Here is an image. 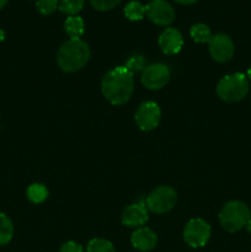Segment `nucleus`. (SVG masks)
Segmentation results:
<instances>
[{
    "mask_svg": "<svg viewBox=\"0 0 251 252\" xmlns=\"http://www.w3.org/2000/svg\"><path fill=\"white\" fill-rule=\"evenodd\" d=\"M84 2V0H59L58 9L68 16H74L83 10Z\"/></svg>",
    "mask_w": 251,
    "mask_h": 252,
    "instance_id": "19",
    "label": "nucleus"
},
{
    "mask_svg": "<svg viewBox=\"0 0 251 252\" xmlns=\"http://www.w3.org/2000/svg\"><path fill=\"white\" fill-rule=\"evenodd\" d=\"M91 6L98 11H108L117 6L122 0H89Z\"/></svg>",
    "mask_w": 251,
    "mask_h": 252,
    "instance_id": "23",
    "label": "nucleus"
},
{
    "mask_svg": "<svg viewBox=\"0 0 251 252\" xmlns=\"http://www.w3.org/2000/svg\"><path fill=\"white\" fill-rule=\"evenodd\" d=\"M176 2H179V4L181 5H191V4H194L196 1H198V0H175Z\"/></svg>",
    "mask_w": 251,
    "mask_h": 252,
    "instance_id": "25",
    "label": "nucleus"
},
{
    "mask_svg": "<svg viewBox=\"0 0 251 252\" xmlns=\"http://www.w3.org/2000/svg\"><path fill=\"white\" fill-rule=\"evenodd\" d=\"M248 76L241 73L225 75L217 85V94L225 102H238L246 97L249 93Z\"/></svg>",
    "mask_w": 251,
    "mask_h": 252,
    "instance_id": "4",
    "label": "nucleus"
},
{
    "mask_svg": "<svg viewBox=\"0 0 251 252\" xmlns=\"http://www.w3.org/2000/svg\"><path fill=\"white\" fill-rule=\"evenodd\" d=\"M64 30H65L66 34L70 38H80L85 31V24L84 20L78 15L74 16H68V19L64 22Z\"/></svg>",
    "mask_w": 251,
    "mask_h": 252,
    "instance_id": "14",
    "label": "nucleus"
},
{
    "mask_svg": "<svg viewBox=\"0 0 251 252\" xmlns=\"http://www.w3.org/2000/svg\"><path fill=\"white\" fill-rule=\"evenodd\" d=\"M145 15L157 26H169L175 20V10L166 0H152L145 6Z\"/></svg>",
    "mask_w": 251,
    "mask_h": 252,
    "instance_id": "7",
    "label": "nucleus"
},
{
    "mask_svg": "<svg viewBox=\"0 0 251 252\" xmlns=\"http://www.w3.org/2000/svg\"><path fill=\"white\" fill-rule=\"evenodd\" d=\"M211 238V226L201 218L191 219L184 230L185 243L193 249L203 248Z\"/></svg>",
    "mask_w": 251,
    "mask_h": 252,
    "instance_id": "6",
    "label": "nucleus"
},
{
    "mask_svg": "<svg viewBox=\"0 0 251 252\" xmlns=\"http://www.w3.org/2000/svg\"><path fill=\"white\" fill-rule=\"evenodd\" d=\"M4 38H5V33H4V31H2V30H0V42L4 41Z\"/></svg>",
    "mask_w": 251,
    "mask_h": 252,
    "instance_id": "27",
    "label": "nucleus"
},
{
    "mask_svg": "<svg viewBox=\"0 0 251 252\" xmlns=\"http://www.w3.org/2000/svg\"><path fill=\"white\" fill-rule=\"evenodd\" d=\"M59 0H37L36 7L42 15H51L58 9Z\"/></svg>",
    "mask_w": 251,
    "mask_h": 252,
    "instance_id": "22",
    "label": "nucleus"
},
{
    "mask_svg": "<svg viewBox=\"0 0 251 252\" xmlns=\"http://www.w3.org/2000/svg\"><path fill=\"white\" fill-rule=\"evenodd\" d=\"M160 120H161V111L159 105L154 101L143 102L135 112V122L138 127L144 132L155 129L159 126Z\"/></svg>",
    "mask_w": 251,
    "mask_h": 252,
    "instance_id": "8",
    "label": "nucleus"
},
{
    "mask_svg": "<svg viewBox=\"0 0 251 252\" xmlns=\"http://www.w3.org/2000/svg\"><path fill=\"white\" fill-rule=\"evenodd\" d=\"M192 39L197 43H209L212 39V32L207 25L204 24H196L189 30Z\"/></svg>",
    "mask_w": 251,
    "mask_h": 252,
    "instance_id": "16",
    "label": "nucleus"
},
{
    "mask_svg": "<svg viewBox=\"0 0 251 252\" xmlns=\"http://www.w3.org/2000/svg\"><path fill=\"white\" fill-rule=\"evenodd\" d=\"M235 52L234 42L228 34L217 33L209 42V53L212 58L218 63H225L230 61Z\"/></svg>",
    "mask_w": 251,
    "mask_h": 252,
    "instance_id": "10",
    "label": "nucleus"
},
{
    "mask_svg": "<svg viewBox=\"0 0 251 252\" xmlns=\"http://www.w3.org/2000/svg\"><path fill=\"white\" fill-rule=\"evenodd\" d=\"M59 252H84L83 246L75 241H66L61 246Z\"/></svg>",
    "mask_w": 251,
    "mask_h": 252,
    "instance_id": "24",
    "label": "nucleus"
},
{
    "mask_svg": "<svg viewBox=\"0 0 251 252\" xmlns=\"http://www.w3.org/2000/svg\"><path fill=\"white\" fill-rule=\"evenodd\" d=\"M132 245L138 251L148 252L155 249L157 244V236L152 229L139 228L132 234Z\"/></svg>",
    "mask_w": 251,
    "mask_h": 252,
    "instance_id": "13",
    "label": "nucleus"
},
{
    "mask_svg": "<svg viewBox=\"0 0 251 252\" xmlns=\"http://www.w3.org/2000/svg\"><path fill=\"white\" fill-rule=\"evenodd\" d=\"M14 236V224L4 213H0V246L7 245Z\"/></svg>",
    "mask_w": 251,
    "mask_h": 252,
    "instance_id": "15",
    "label": "nucleus"
},
{
    "mask_svg": "<svg viewBox=\"0 0 251 252\" xmlns=\"http://www.w3.org/2000/svg\"><path fill=\"white\" fill-rule=\"evenodd\" d=\"M251 219V212L248 206L240 201H230L224 204L219 213V221L224 230L235 233L248 225Z\"/></svg>",
    "mask_w": 251,
    "mask_h": 252,
    "instance_id": "3",
    "label": "nucleus"
},
{
    "mask_svg": "<svg viewBox=\"0 0 251 252\" xmlns=\"http://www.w3.org/2000/svg\"><path fill=\"white\" fill-rule=\"evenodd\" d=\"M48 197V189L42 184H32L27 189V198L34 204H39L44 202Z\"/></svg>",
    "mask_w": 251,
    "mask_h": 252,
    "instance_id": "18",
    "label": "nucleus"
},
{
    "mask_svg": "<svg viewBox=\"0 0 251 252\" xmlns=\"http://www.w3.org/2000/svg\"><path fill=\"white\" fill-rule=\"evenodd\" d=\"M125 16L130 21H140L145 16V6L140 1L132 0L125 6Z\"/></svg>",
    "mask_w": 251,
    "mask_h": 252,
    "instance_id": "17",
    "label": "nucleus"
},
{
    "mask_svg": "<svg viewBox=\"0 0 251 252\" xmlns=\"http://www.w3.org/2000/svg\"><path fill=\"white\" fill-rule=\"evenodd\" d=\"M86 252H116L112 243L106 239L96 238L88 244Z\"/></svg>",
    "mask_w": 251,
    "mask_h": 252,
    "instance_id": "20",
    "label": "nucleus"
},
{
    "mask_svg": "<svg viewBox=\"0 0 251 252\" xmlns=\"http://www.w3.org/2000/svg\"><path fill=\"white\" fill-rule=\"evenodd\" d=\"M184 46V37L176 29H165L159 36V47L161 52L167 56H174L181 51Z\"/></svg>",
    "mask_w": 251,
    "mask_h": 252,
    "instance_id": "11",
    "label": "nucleus"
},
{
    "mask_svg": "<svg viewBox=\"0 0 251 252\" xmlns=\"http://www.w3.org/2000/svg\"><path fill=\"white\" fill-rule=\"evenodd\" d=\"M145 65H147V61H145L144 57L140 56V54H135V56H132L127 62H126L125 66L130 71V73L134 74L144 70Z\"/></svg>",
    "mask_w": 251,
    "mask_h": 252,
    "instance_id": "21",
    "label": "nucleus"
},
{
    "mask_svg": "<svg viewBox=\"0 0 251 252\" xmlns=\"http://www.w3.org/2000/svg\"><path fill=\"white\" fill-rule=\"evenodd\" d=\"M6 4H7V0H0V10H1Z\"/></svg>",
    "mask_w": 251,
    "mask_h": 252,
    "instance_id": "26",
    "label": "nucleus"
},
{
    "mask_svg": "<svg viewBox=\"0 0 251 252\" xmlns=\"http://www.w3.org/2000/svg\"><path fill=\"white\" fill-rule=\"evenodd\" d=\"M148 209L145 204L134 203L125 208L122 213V224L127 226H140L148 221Z\"/></svg>",
    "mask_w": 251,
    "mask_h": 252,
    "instance_id": "12",
    "label": "nucleus"
},
{
    "mask_svg": "<svg viewBox=\"0 0 251 252\" xmlns=\"http://www.w3.org/2000/svg\"><path fill=\"white\" fill-rule=\"evenodd\" d=\"M248 78L251 80V66L248 69Z\"/></svg>",
    "mask_w": 251,
    "mask_h": 252,
    "instance_id": "29",
    "label": "nucleus"
},
{
    "mask_svg": "<svg viewBox=\"0 0 251 252\" xmlns=\"http://www.w3.org/2000/svg\"><path fill=\"white\" fill-rule=\"evenodd\" d=\"M176 201L177 194L172 187L160 186L147 197V208L153 213L164 214L174 208Z\"/></svg>",
    "mask_w": 251,
    "mask_h": 252,
    "instance_id": "5",
    "label": "nucleus"
},
{
    "mask_svg": "<svg viewBox=\"0 0 251 252\" xmlns=\"http://www.w3.org/2000/svg\"><path fill=\"white\" fill-rule=\"evenodd\" d=\"M90 48L81 38H69L58 51L57 62L65 73H74L83 68L90 59Z\"/></svg>",
    "mask_w": 251,
    "mask_h": 252,
    "instance_id": "2",
    "label": "nucleus"
},
{
    "mask_svg": "<svg viewBox=\"0 0 251 252\" xmlns=\"http://www.w3.org/2000/svg\"><path fill=\"white\" fill-rule=\"evenodd\" d=\"M170 80V70L167 65L161 63L150 64L145 66L144 70L142 71V81L143 85L149 90H159L164 88Z\"/></svg>",
    "mask_w": 251,
    "mask_h": 252,
    "instance_id": "9",
    "label": "nucleus"
},
{
    "mask_svg": "<svg viewBox=\"0 0 251 252\" xmlns=\"http://www.w3.org/2000/svg\"><path fill=\"white\" fill-rule=\"evenodd\" d=\"M246 229H248L249 233H251V219H250V221L248 223V225H246Z\"/></svg>",
    "mask_w": 251,
    "mask_h": 252,
    "instance_id": "28",
    "label": "nucleus"
},
{
    "mask_svg": "<svg viewBox=\"0 0 251 252\" xmlns=\"http://www.w3.org/2000/svg\"><path fill=\"white\" fill-rule=\"evenodd\" d=\"M134 89L133 74L123 66H116L105 74L101 83V91L110 103L123 105L132 97Z\"/></svg>",
    "mask_w": 251,
    "mask_h": 252,
    "instance_id": "1",
    "label": "nucleus"
}]
</instances>
